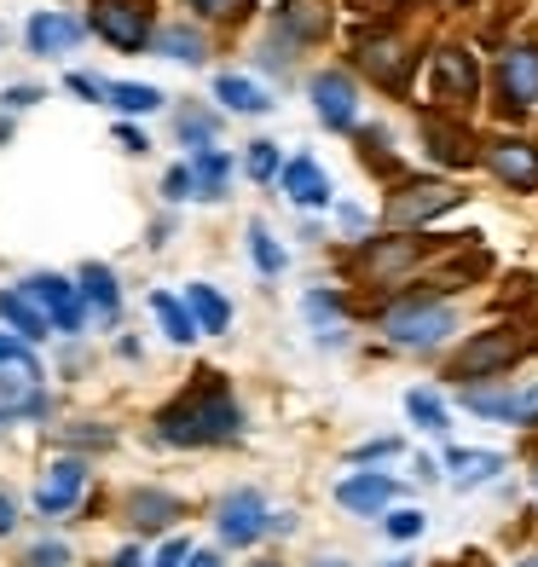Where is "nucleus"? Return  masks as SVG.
<instances>
[{"label": "nucleus", "instance_id": "1", "mask_svg": "<svg viewBox=\"0 0 538 567\" xmlns=\"http://www.w3.org/2000/svg\"><path fill=\"white\" fill-rule=\"evenodd\" d=\"M244 434V405L220 382V371H203L192 394L157 411V441L163 446H232Z\"/></svg>", "mask_w": 538, "mask_h": 567}, {"label": "nucleus", "instance_id": "2", "mask_svg": "<svg viewBox=\"0 0 538 567\" xmlns=\"http://www.w3.org/2000/svg\"><path fill=\"white\" fill-rule=\"evenodd\" d=\"M376 330L394 348H405V353H428V348H441L452 330H457V313H452L441 296H428V290H405L400 301H389L376 313Z\"/></svg>", "mask_w": 538, "mask_h": 567}, {"label": "nucleus", "instance_id": "3", "mask_svg": "<svg viewBox=\"0 0 538 567\" xmlns=\"http://www.w3.org/2000/svg\"><path fill=\"white\" fill-rule=\"evenodd\" d=\"M87 30L105 47H116V53H151V41H157L151 0H93Z\"/></svg>", "mask_w": 538, "mask_h": 567}, {"label": "nucleus", "instance_id": "4", "mask_svg": "<svg viewBox=\"0 0 538 567\" xmlns=\"http://www.w3.org/2000/svg\"><path fill=\"white\" fill-rule=\"evenodd\" d=\"M353 64L365 70L376 87L405 93V87H412V70H417V47L400 41L394 30H365V35L353 41Z\"/></svg>", "mask_w": 538, "mask_h": 567}, {"label": "nucleus", "instance_id": "5", "mask_svg": "<svg viewBox=\"0 0 538 567\" xmlns=\"http://www.w3.org/2000/svg\"><path fill=\"white\" fill-rule=\"evenodd\" d=\"M521 348H527V342H521L509 324H504V330H480V337L464 342V353L452 359V377L464 382V389H469V382H486V377H504V371L521 359Z\"/></svg>", "mask_w": 538, "mask_h": 567}, {"label": "nucleus", "instance_id": "6", "mask_svg": "<svg viewBox=\"0 0 538 567\" xmlns=\"http://www.w3.org/2000/svg\"><path fill=\"white\" fill-rule=\"evenodd\" d=\"M23 290H30V301L41 307L46 319H53L59 337H82V324H87V301H82V284H70L64 272H30L23 278Z\"/></svg>", "mask_w": 538, "mask_h": 567}, {"label": "nucleus", "instance_id": "7", "mask_svg": "<svg viewBox=\"0 0 538 567\" xmlns=\"http://www.w3.org/2000/svg\"><path fill=\"white\" fill-rule=\"evenodd\" d=\"M267 527H272V509H267V498L255 493V486H238V493H226L215 504V533H220V545H232V550L255 545Z\"/></svg>", "mask_w": 538, "mask_h": 567}, {"label": "nucleus", "instance_id": "8", "mask_svg": "<svg viewBox=\"0 0 538 567\" xmlns=\"http://www.w3.org/2000/svg\"><path fill=\"white\" fill-rule=\"evenodd\" d=\"M307 99H313V116L330 127V134H353L359 127V87L348 70H319L307 82Z\"/></svg>", "mask_w": 538, "mask_h": 567}, {"label": "nucleus", "instance_id": "9", "mask_svg": "<svg viewBox=\"0 0 538 567\" xmlns=\"http://www.w3.org/2000/svg\"><path fill=\"white\" fill-rule=\"evenodd\" d=\"M498 105L509 116H521V111L538 105V41L504 47V59H498Z\"/></svg>", "mask_w": 538, "mask_h": 567}, {"label": "nucleus", "instance_id": "10", "mask_svg": "<svg viewBox=\"0 0 538 567\" xmlns=\"http://www.w3.org/2000/svg\"><path fill=\"white\" fill-rule=\"evenodd\" d=\"M434 99H441L446 111H469L480 99V64L469 47H441L434 53Z\"/></svg>", "mask_w": 538, "mask_h": 567}, {"label": "nucleus", "instance_id": "11", "mask_svg": "<svg viewBox=\"0 0 538 567\" xmlns=\"http://www.w3.org/2000/svg\"><path fill=\"white\" fill-rule=\"evenodd\" d=\"M480 163L493 168L498 186H509V192H538V145H532V140L498 134V140H486Z\"/></svg>", "mask_w": 538, "mask_h": 567}, {"label": "nucleus", "instance_id": "12", "mask_svg": "<svg viewBox=\"0 0 538 567\" xmlns=\"http://www.w3.org/2000/svg\"><path fill=\"white\" fill-rule=\"evenodd\" d=\"M93 30H87V18H70V12H59V7H46V12H35L30 23H23V47H30L35 59H64V53H75Z\"/></svg>", "mask_w": 538, "mask_h": 567}, {"label": "nucleus", "instance_id": "13", "mask_svg": "<svg viewBox=\"0 0 538 567\" xmlns=\"http://www.w3.org/2000/svg\"><path fill=\"white\" fill-rule=\"evenodd\" d=\"M272 35H284L290 47H319L330 35V0H278Z\"/></svg>", "mask_w": 538, "mask_h": 567}, {"label": "nucleus", "instance_id": "14", "mask_svg": "<svg viewBox=\"0 0 538 567\" xmlns=\"http://www.w3.org/2000/svg\"><path fill=\"white\" fill-rule=\"evenodd\" d=\"M417 261H423V244L417 238H371L365 249H359V267H365L371 284H400Z\"/></svg>", "mask_w": 538, "mask_h": 567}, {"label": "nucleus", "instance_id": "15", "mask_svg": "<svg viewBox=\"0 0 538 567\" xmlns=\"http://www.w3.org/2000/svg\"><path fill=\"white\" fill-rule=\"evenodd\" d=\"M82 486H87V463L82 457H59L53 470L41 475V486H35V509L53 522V515H70L75 509V498H82Z\"/></svg>", "mask_w": 538, "mask_h": 567}, {"label": "nucleus", "instance_id": "16", "mask_svg": "<svg viewBox=\"0 0 538 567\" xmlns=\"http://www.w3.org/2000/svg\"><path fill=\"white\" fill-rule=\"evenodd\" d=\"M394 493H400V481L394 475H376V470H359V475H342L337 481V504L348 509V515H382L394 504Z\"/></svg>", "mask_w": 538, "mask_h": 567}, {"label": "nucleus", "instance_id": "17", "mask_svg": "<svg viewBox=\"0 0 538 567\" xmlns=\"http://www.w3.org/2000/svg\"><path fill=\"white\" fill-rule=\"evenodd\" d=\"M452 203H464V192H452V186H400L389 197V226H423L434 215H446Z\"/></svg>", "mask_w": 538, "mask_h": 567}, {"label": "nucleus", "instance_id": "18", "mask_svg": "<svg viewBox=\"0 0 538 567\" xmlns=\"http://www.w3.org/2000/svg\"><path fill=\"white\" fill-rule=\"evenodd\" d=\"M423 145H428V157L434 163H446V168H469L480 151H475V134L457 116H423Z\"/></svg>", "mask_w": 538, "mask_h": 567}, {"label": "nucleus", "instance_id": "19", "mask_svg": "<svg viewBox=\"0 0 538 567\" xmlns=\"http://www.w3.org/2000/svg\"><path fill=\"white\" fill-rule=\"evenodd\" d=\"M75 284H82V301H87V313L99 324H122V284L105 261H82V272H75Z\"/></svg>", "mask_w": 538, "mask_h": 567}, {"label": "nucleus", "instance_id": "20", "mask_svg": "<svg viewBox=\"0 0 538 567\" xmlns=\"http://www.w3.org/2000/svg\"><path fill=\"white\" fill-rule=\"evenodd\" d=\"M278 192H284L296 209H324L330 203V174L313 157H290L284 174H278Z\"/></svg>", "mask_w": 538, "mask_h": 567}, {"label": "nucleus", "instance_id": "21", "mask_svg": "<svg viewBox=\"0 0 538 567\" xmlns=\"http://www.w3.org/2000/svg\"><path fill=\"white\" fill-rule=\"evenodd\" d=\"M179 515H186V504H179L174 493H163V486L127 493V522H134V533H168Z\"/></svg>", "mask_w": 538, "mask_h": 567}, {"label": "nucleus", "instance_id": "22", "mask_svg": "<svg viewBox=\"0 0 538 567\" xmlns=\"http://www.w3.org/2000/svg\"><path fill=\"white\" fill-rule=\"evenodd\" d=\"M0 324H7L12 337H23L30 348L46 342V330H53V319H46L41 307L30 301V290H23V284H18V290H0Z\"/></svg>", "mask_w": 538, "mask_h": 567}, {"label": "nucleus", "instance_id": "23", "mask_svg": "<svg viewBox=\"0 0 538 567\" xmlns=\"http://www.w3.org/2000/svg\"><path fill=\"white\" fill-rule=\"evenodd\" d=\"M151 53H157V59H174V64H203V59H209V35H203L197 30V23H163V30H157V41H151Z\"/></svg>", "mask_w": 538, "mask_h": 567}, {"label": "nucleus", "instance_id": "24", "mask_svg": "<svg viewBox=\"0 0 538 567\" xmlns=\"http://www.w3.org/2000/svg\"><path fill=\"white\" fill-rule=\"evenodd\" d=\"M215 99H220V111H232V116H267L272 111V93L267 87H255L249 75H215Z\"/></svg>", "mask_w": 538, "mask_h": 567}, {"label": "nucleus", "instance_id": "25", "mask_svg": "<svg viewBox=\"0 0 538 567\" xmlns=\"http://www.w3.org/2000/svg\"><path fill=\"white\" fill-rule=\"evenodd\" d=\"M192 168H197V203H220L226 179H232V151L203 145V151H192Z\"/></svg>", "mask_w": 538, "mask_h": 567}, {"label": "nucleus", "instance_id": "26", "mask_svg": "<svg viewBox=\"0 0 538 567\" xmlns=\"http://www.w3.org/2000/svg\"><path fill=\"white\" fill-rule=\"evenodd\" d=\"M151 313H157L163 337H168V342H179V348H192V342L203 337V330H197V319H192V307H186V296L151 290Z\"/></svg>", "mask_w": 538, "mask_h": 567}, {"label": "nucleus", "instance_id": "27", "mask_svg": "<svg viewBox=\"0 0 538 567\" xmlns=\"http://www.w3.org/2000/svg\"><path fill=\"white\" fill-rule=\"evenodd\" d=\"M186 307L197 330H209V337H226L232 330V307H226V296L215 290V284H186Z\"/></svg>", "mask_w": 538, "mask_h": 567}, {"label": "nucleus", "instance_id": "28", "mask_svg": "<svg viewBox=\"0 0 538 567\" xmlns=\"http://www.w3.org/2000/svg\"><path fill=\"white\" fill-rule=\"evenodd\" d=\"M516 394L521 389H480V382H469L464 411H475V417H486V423H516Z\"/></svg>", "mask_w": 538, "mask_h": 567}, {"label": "nucleus", "instance_id": "29", "mask_svg": "<svg viewBox=\"0 0 538 567\" xmlns=\"http://www.w3.org/2000/svg\"><path fill=\"white\" fill-rule=\"evenodd\" d=\"M446 463H452V481H457V486H480V481H493V475L504 470L498 452H464V446H452Z\"/></svg>", "mask_w": 538, "mask_h": 567}, {"label": "nucleus", "instance_id": "30", "mask_svg": "<svg viewBox=\"0 0 538 567\" xmlns=\"http://www.w3.org/2000/svg\"><path fill=\"white\" fill-rule=\"evenodd\" d=\"M249 261H255V272H261V278H278V272L290 267V255L278 249V238H272L267 220H249Z\"/></svg>", "mask_w": 538, "mask_h": 567}, {"label": "nucleus", "instance_id": "31", "mask_svg": "<svg viewBox=\"0 0 538 567\" xmlns=\"http://www.w3.org/2000/svg\"><path fill=\"white\" fill-rule=\"evenodd\" d=\"M301 307H307V319H313L319 342H330V348H337V342H342V296H337V290H313V296H307Z\"/></svg>", "mask_w": 538, "mask_h": 567}, {"label": "nucleus", "instance_id": "32", "mask_svg": "<svg viewBox=\"0 0 538 567\" xmlns=\"http://www.w3.org/2000/svg\"><path fill=\"white\" fill-rule=\"evenodd\" d=\"M111 105L122 116H151V111H163L168 99H163V87H151V82H111Z\"/></svg>", "mask_w": 538, "mask_h": 567}, {"label": "nucleus", "instance_id": "33", "mask_svg": "<svg viewBox=\"0 0 538 567\" xmlns=\"http://www.w3.org/2000/svg\"><path fill=\"white\" fill-rule=\"evenodd\" d=\"M244 174L255 179V186H278V174H284V157H278L272 140H249L244 151Z\"/></svg>", "mask_w": 538, "mask_h": 567}, {"label": "nucleus", "instance_id": "34", "mask_svg": "<svg viewBox=\"0 0 538 567\" xmlns=\"http://www.w3.org/2000/svg\"><path fill=\"white\" fill-rule=\"evenodd\" d=\"M174 122H179V145H186V157H192V151H203V145H215V127H220V122H215L209 111L186 105Z\"/></svg>", "mask_w": 538, "mask_h": 567}, {"label": "nucleus", "instance_id": "35", "mask_svg": "<svg viewBox=\"0 0 538 567\" xmlns=\"http://www.w3.org/2000/svg\"><path fill=\"white\" fill-rule=\"evenodd\" d=\"M405 411H412V423H417V429H428V434H446V429H452V423H446L441 394H428V389H412V394H405Z\"/></svg>", "mask_w": 538, "mask_h": 567}, {"label": "nucleus", "instance_id": "36", "mask_svg": "<svg viewBox=\"0 0 538 567\" xmlns=\"http://www.w3.org/2000/svg\"><path fill=\"white\" fill-rule=\"evenodd\" d=\"M186 7L203 18V23H244L255 12V0H186Z\"/></svg>", "mask_w": 538, "mask_h": 567}, {"label": "nucleus", "instance_id": "37", "mask_svg": "<svg viewBox=\"0 0 538 567\" xmlns=\"http://www.w3.org/2000/svg\"><path fill=\"white\" fill-rule=\"evenodd\" d=\"M0 371H23L30 382H41V359L30 353L23 337H0Z\"/></svg>", "mask_w": 538, "mask_h": 567}, {"label": "nucleus", "instance_id": "38", "mask_svg": "<svg viewBox=\"0 0 538 567\" xmlns=\"http://www.w3.org/2000/svg\"><path fill=\"white\" fill-rule=\"evenodd\" d=\"M186 197H197V168H192V157L174 163V168L163 174V203H186Z\"/></svg>", "mask_w": 538, "mask_h": 567}, {"label": "nucleus", "instance_id": "39", "mask_svg": "<svg viewBox=\"0 0 538 567\" xmlns=\"http://www.w3.org/2000/svg\"><path fill=\"white\" fill-rule=\"evenodd\" d=\"M64 87H70L75 99H87V105H111V82H105V75L70 70V75H64Z\"/></svg>", "mask_w": 538, "mask_h": 567}, {"label": "nucleus", "instance_id": "40", "mask_svg": "<svg viewBox=\"0 0 538 567\" xmlns=\"http://www.w3.org/2000/svg\"><path fill=\"white\" fill-rule=\"evenodd\" d=\"M382 527H389V538H400V545H412V538L428 527V515L423 509H389V515H382Z\"/></svg>", "mask_w": 538, "mask_h": 567}, {"label": "nucleus", "instance_id": "41", "mask_svg": "<svg viewBox=\"0 0 538 567\" xmlns=\"http://www.w3.org/2000/svg\"><path fill=\"white\" fill-rule=\"evenodd\" d=\"M41 99H46V87H35V82H12V87H0V111L18 116V111L41 105Z\"/></svg>", "mask_w": 538, "mask_h": 567}, {"label": "nucleus", "instance_id": "42", "mask_svg": "<svg viewBox=\"0 0 538 567\" xmlns=\"http://www.w3.org/2000/svg\"><path fill=\"white\" fill-rule=\"evenodd\" d=\"M64 561H70V545H64V538H41V545L23 556V567H64Z\"/></svg>", "mask_w": 538, "mask_h": 567}, {"label": "nucleus", "instance_id": "43", "mask_svg": "<svg viewBox=\"0 0 538 567\" xmlns=\"http://www.w3.org/2000/svg\"><path fill=\"white\" fill-rule=\"evenodd\" d=\"M394 452H400V441H394V434H382V441L353 446V452H348V463H382V457H394Z\"/></svg>", "mask_w": 538, "mask_h": 567}, {"label": "nucleus", "instance_id": "44", "mask_svg": "<svg viewBox=\"0 0 538 567\" xmlns=\"http://www.w3.org/2000/svg\"><path fill=\"white\" fill-rule=\"evenodd\" d=\"M59 441H70V446H116V434L105 423H93V429H64Z\"/></svg>", "mask_w": 538, "mask_h": 567}, {"label": "nucleus", "instance_id": "45", "mask_svg": "<svg viewBox=\"0 0 538 567\" xmlns=\"http://www.w3.org/2000/svg\"><path fill=\"white\" fill-rule=\"evenodd\" d=\"M516 429H538V382L516 394Z\"/></svg>", "mask_w": 538, "mask_h": 567}, {"label": "nucleus", "instance_id": "46", "mask_svg": "<svg viewBox=\"0 0 538 567\" xmlns=\"http://www.w3.org/2000/svg\"><path fill=\"white\" fill-rule=\"evenodd\" d=\"M116 145L127 151V157H145V151H151L145 127H134V122H116Z\"/></svg>", "mask_w": 538, "mask_h": 567}, {"label": "nucleus", "instance_id": "47", "mask_svg": "<svg viewBox=\"0 0 538 567\" xmlns=\"http://www.w3.org/2000/svg\"><path fill=\"white\" fill-rule=\"evenodd\" d=\"M186 561H192V545H186V538H168L163 556H157V567H186Z\"/></svg>", "mask_w": 538, "mask_h": 567}, {"label": "nucleus", "instance_id": "48", "mask_svg": "<svg viewBox=\"0 0 538 567\" xmlns=\"http://www.w3.org/2000/svg\"><path fill=\"white\" fill-rule=\"evenodd\" d=\"M18 527V504H12V493H0V538H7Z\"/></svg>", "mask_w": 538, "mask_h": 567}, {"label": "nucleus", "instance_id": "49", "mask_svg": "<svg viewBox=\"0 0 538 567\" xmlns=\"http://www.w3.org/2000/svg\"><path fill=\"white\" fill-rule=\"evenodd\" d=\"M111 567H145V550H139V545H122V550L111 556Z\"/></svg>", "mask_w": 538, "mask_h": 567}, {"label": "nucleus", "instance_id": "50", "mask_svg": "<svg viewBox=\"0 0 538 567\" xmlns=\"http://www.w3.org/2000/svg\"><path fill=\"white\" fill-rule=\"evenodd\" d=\"M267 533H296V509H272V527Z\"/></svg>", "mask_w": 538, "mask_h": 567}, {"label": "nucleus", "instance_id": "51", "mask_svg": "<svg viewBox=\"0 0 538 567\" xmlns=\"http://www.w3.org/2000/svg\"><path fill=\"white\" fill-rule=\"evenodd\" d=\"M389 7H394V0H353V12H365V18H382Z\"/></svg>", "mask_w": 538, "mask_h": 567}, {"label": "nucleus", "instance_id": "52", "mask_svg": "<svg viewBox=\"0 0 538 567\" xmlns=\"http://www.w3.org/2000/svg\"><path fill=\"white\" fill-rule=\"evenodd\" d=\"M186 567H226V561H220V550H192Z\"/></svg>", "mask_w": 538, "mask_h": 567}, {"label": "nucleus", "instance_id": "53", "mask_svg": "<svg viewBox=\"0 0 538 567\" xmlns=\"http://www.w3.org/2000/svg\"><path fill=\"white\" fill-rule=\"evenodd\" d=\"M342 226H348V231H359V226H365V209H353V203H342Z\"/></svg>", "mask_w": 538, "mask_h": 567}, {"label": "nucleus", "instance_id": "54", "mask_svg": "<svg viewBox=\"0 0 538 567\" xmlns=\"http://www.w3.org/2000/svg\"><path fill=\"white\" fill-rule=\"evenodd\" d=\"M116 353H122V359H145V348H139V337H122V342H116Z\"/></svg>", "mask_w": 538, "mask_h": 567}, {"label": "nucleus", "instance_id": "55", "mask_svg": "<svg viewBox=\"0 0 538 567\" xmlns=\"http://www.w3.org/2000/svg\"><path fill=\"white\" fill-rule=\"evenodd\" d=\"M7 140H12V116H7V111H0V145H7Z\"/></svg>", "mask_w": 538, "mask_h": 567}, {"label": "nucleus", "instance_id": "56", "mask_svg": "<svg viewBox=\"0 0 538 567\" xmlns=\"http://www.w3.org/2000/svg\"><path fill=\"white\" fill-rule=\"evenodd\" d=\"M313 567H348V561H337V556H324V561H313Z\"/></svg>", "mask_w": 538, "mask_h": 567}, {"label": "nucleus", "instance_id": "57", "mask_svg": "<svg viewBox=\"0 0 538 567\" xmlns=\"http://www.w3.org/2000/svg\"><path fill=\"white\" fill-rule=\"evenodd\" d=\"M249 567H284V561H249Z\"/></svg>", "mask_w": 538, "mask_h": 567}, {"label": "nucleus", "instance_id": "58", "mask_svg": "<svg viewBox=\"0 0 538 567\" xmlns=\"http://www.w3.org/2000/svg\"><path fill=\"white\" fill-rule=\"evenodd\" d=\"M516 567H538V556H527V561H516Z\"/></svg>", "mask_w": 538, "mask_h": 567}, {"label": "nucleus", "instance_id": "59", "mask_svg": "<svg viewBox=\"0 0 538 567\" xmlns=\"http://www.w3.org/2000/svg\"><path fill=\"white\" fill-rule=\"evenodd\" d=\"M389 567H412V561H405V556H400V561H389Z\"/></svg>", "mask_w": 538, "mask_h": 567}]
</instances>
